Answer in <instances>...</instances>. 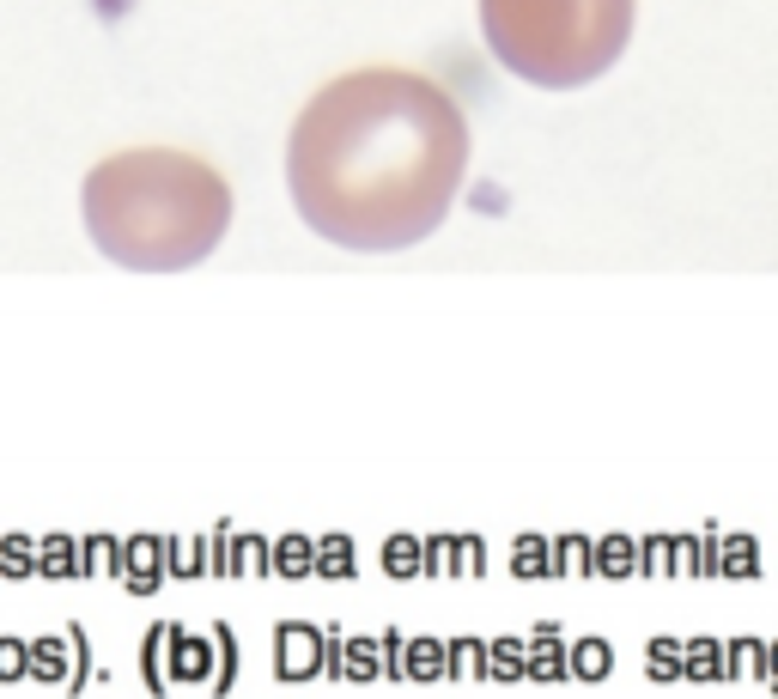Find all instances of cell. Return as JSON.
<instances>
[{
	"label": "cell",
	"instance_id": "obj_3",
	"mask_svg": "<svg viewBox=\"0 0 778 699\" xmlns=\"http://www.w3.org/2000/svg\"><path fill=\"white\" fill-rule=\"evenodd\" d=\"M481 31L523 86L578 92L627 55L633 0H481Z\"/></svg>",
	"mask_w": 778,
	"mask_h": 699
},
{
	"label": "cell",
	"instance_id": "obj_1",
	"mask_svg": "<svg viewBox=\"0 0 778 699\" xmlns=\"http://www.w3.org/2000/svg\"><path fill=\"white\" fill-rule=\"evenodd\" d=\"M469 177V122L414 67L329 80L292 122L286 189L323 244L353 256L414 250L450 219Z\"/></svg>",
	"mask_w": 778,
	"mask_h": 699
},
{
	"label": "cell",
	"instance_id": "obj_2",
	"mask_svg": "<svg viewBox=\"0 0 778 699\" xmlns=\"http://www.w3.org/2000/svg\"><path fill=\"white\" fill-rule=\"evenodd\" d=\"M86 238L134 274H183L231 231V183L183 146H128L86 171Z\"/></svg>",
	"mask_w": 778,
	"mask_h": 699
}]
</instances>
